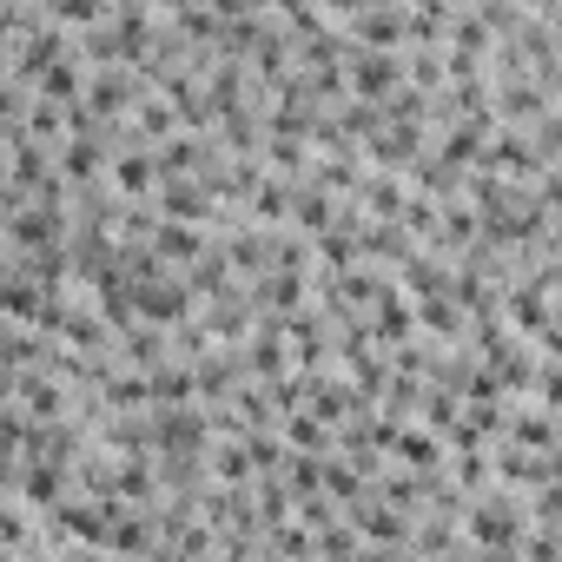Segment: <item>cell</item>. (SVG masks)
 <instances>
[{
	"mask_svg": "<svg viewBox=\"0 0 562 562\" xmlns=\"http://www.w3.org/2000/svg\"><path fill=\"white\" fill-rule=\"evenodd\" d=\"M152 179H159V166H152L146 146H126V152L113 159V186H120V192H146Z\"/></svg>",
	"mask_w": 562,
	"mask_h": 562,
	"instance_id": "obj_1",
	"label": "cell"
},
{
	"mask_svg": "<svg viewBox=\"0 0 562 562\" xmlns=\"http://www.w3.org/2000/svg\"><path fill=\"white\" fill-rule=\"evenodd\" d=\"M212 218V192L205 186H166V225H199Z\"/></svg>",
	"mask_w": 562,
	"mask_h": 562,
	"instance_id": "obj_2",
	"label": "cell"
},
{
	"mask_svg": "<svg viewBox=\"0 0 562 562\" xmlns=\"http://www.w3.org/2000/svg\"><path fill=\"white\" fill-rule=\"evenodd\" d=\"M510 437H516V444H529L536 457H549V444H555L549 411H523V417H510Z\"/></svg>",
	"mask_w": 562,
	"mask_h": 562,
	"instance_id": "obj_3",
	"label": "cell"
},
{
	"mask_svg": "<svg viewBox=\"0 0 562 562\" xmlns=\"http://www.w3.org/2000/svg\"><path fill=\"white\" fill-rule=\"evenodd\" d=\"M21 497H27V503H60V463H27Z\"/></svg>",
	"mask_w": 562,
	"mask_h": 562,
	"instance_id": "obj_4",
	"label": "cell"
},
{
	"mask_svg": "<svg viewBox=\"0 0 562 562\" xmlns=\"http://www.w3.org/2000/svg\"><path fill=\"white\" fill-rule=\"evenodd\" d=\"M173 126H179V120H173V107H166V100H146L133 133H139V139H173Z\"/></svg>",
	"mask_w": 562,
	"mask_h": 562,
	"instance_id": "obj_5",
	"label": "cell"
},
{
	"mask_svg": "<svg viewBox=\"0 0 562 562\" xmlns=\"http://www.w3.org/2000/svg\"><path fill=\"white\" fill-rule=\"evenodd\" d=\"M285 437H291V444H304V450H325V444H332L317 417H285Z\"/></svg>",
	"mask_w": 562,
	"mask_h": 562,
	"instance_id": "obj_6",
	"label": "cell"
},
{
	"mask_svg": "<svg viewBox=\"0 0 562 562\" xmlns=\"http://www.w3.org/2000/svg\"><path fill=\"white\" fill-rule=\"evenodd\" d=\"M66 562H100V555H66Z\"/></svg>",
	"mask_w": 562,
	"mask_h": 562,
	"instance_id": "obj_7",
	"label": "cell"
}]
</instances>
